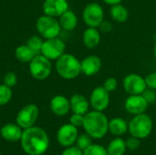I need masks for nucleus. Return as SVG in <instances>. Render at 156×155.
Wrapping results in <instances>:
<instances>
[{
  "instance_id": "nucleus-20",
  "label": "nucleus",
  "mask_w": 156,
  "mask_h": 155,
  "mask_svg": "<svg viewBox=\"0 0 156 155\" xmlns=\"http://www.w3.org/2000/svg\"><path fill=\"white\" fill-rule=\"evenodd\" d=\"M58 22L61 29L65 31H72L78 26L79 20L77 15L73 11L68 9L58 17Z\"/></svg>"
},
{
  "instance_id": "nucleus-14",
  "label": "nucleus",
  "mask_w": 156,
  "mask_h": 155,
  "mask_svg": "<svg viewBox=\"0 0 156 155\" xmlns=\"http://www.w3.org/2000/svg\"><path fill=\"white\" fill-rule=\"evenodd\" d=\"M68 9V0H45L42 5V11L44 15L57 18L59 17Z\"/></svg>"
},
{
  "instance_id": "nucleus-29",
  "label": "nucleus",
  "mask_w": 156,
  "mask_h": 155,
  "mask_svg": "<svg viewBox=\"0 0 156 155\" xmlns=\"http://www.w3.org/2000/svg\"><path fill=\"white\" fill-rule=\"evenodd\" d=\"M3 83L10 88L14 87L17 83V76L15 72H7L3 78Z\"/></svg>"
},
{
  "instance_id": "nucleus-39",
  "label": "nucleus",
  "mask_w": 156,
  "mask_h": 155,
  "mask_svg": "<svg viewBox=\"0 0 156 155\" xmlns=\"http://www.w3.org/2000/svg\"><path fill=\"white\" fill-rule=\"evenodd\" d=\"M154 39H155V41H156V35L154 36Z\"/></svg>"
},
{
  "instance_id": "nucleus-11",
  "label": "nucleus",
  "mask_w": 156,
  "mask_h": 155,
  "mask_svg": "<svg viewBox=\"0 0 156 155\" xmlns=\"http://www.w3.org/2000/svg\"><path fill=\"white\" fill-rule=\"evenodd\" d=\"M89 100L92 110L104 111L110 105V92L107 91L103 86H98L92 90Z\"/></svg>"
},
{
  "instance_id": "nucleus-37",
  "label": "nucleus",
  "mask_w": 156,
  "mask_h": 155,
  "mask_svg": "<svg viewBox=\"0 0 156 155\" xmlns=\"http://www.w3.org/2000/svg\"><path fill=\"white\" fill-rule=\"evenodd\" d=\"M105 4L109 5H117V4H121L122 0H102Z\"/></svg>"
},
{
  "instance_id": "nucleus-9",
  "label": "nucleus",
  "mask_w": 156,
  "mask_h": 155,
  "mask_svg": "<svg viewBox=\"0 0 156 155\" xmlns=\"http://www.w3.org/2000/svg\"><path fill=\"white\" fill-rule=\"evenodd\" d=\"M38 114L39 111L36 104H27L17 112L16 118V124H18L24 130L32 127L37 122Z\"/></svg>"
},
{
  "instance_id": "nucleus-5",
  "label": "nucleus",
  "mask_w": 156,
  "mask_h": 155,
  "mask_svg": "<svg viewBox=\"0 0 156 155\" xmlns=\"http://www.w3.org/2000/svg\"><path fill=\"white\" fill-rule=\"evenodd\" d=\"M36 27L40 37L45 39L57 37L61 32V27L57 17L47 15L41 16L37 18Z\"/></svg>"
},
{
  "instance_id": "nucleus-4",
  "label": "nucleus",
  "mask_w": 156,
  "mask_h": 155,
  "mask_svg": "<svg viewBox=\"0 0 156 155\" xmlns=\"http://www.w3.org/2000/svg\"><path fill=\"white\" fill-rule=\"evenodd\" d=\"M154 122L152 118L146 113L134 115L128 123V132L131 136L140 140L146 139L152 133Z\"/></svg>"
},
{
  "instance_id": "nucleus-12",
  "label": "nucleus",
  "mask_w": 156,
  "mask_h": 155,
  "mask_svg": "<svg viewBox=\"0 0 156 155\" xmlns=\"http://www.w3.org/2000/svg\"><path fill=\"white\" fill-rule=\"evenodd\" d=\"M79 136L78 128L73 126L71 123L62 125L57 132L58 143L63 147H69L76 143Z\"/></svg>"
},
{
  "instance_id": "nucleus-31",
  "label": "nucleus",
  "mask_w": 156,
  "mask_h": 155,
  "mask_svg": "<svg viewBox=\"0 0 156 155\" xmlns=\"http://www.w3.org/2000/svg\"><path fill=\"white\" fill-rule=\"evenodd\" d=\"M140 139L136 138V137H133V136H131L129 137L125 143H126V147L129 151H135L137 150L139 147H140Z\"/></svg>"
},
{
  "instance_id": "nucleus-25",
  "label": "nucleus",
  "mask_w": 156,
  "mask_h": 155,
  "mask_svg": "<svg viewBox=\"0 0 156 155\" xmlns=\"http://www.w3.org/2000/svg\"><path fill=\"white\" fill-rule=\"evenodd\" d=\"M43 42H44V40L42 39V37L35 35V36L30 37L27 39V45L36 55H38V54H41V48H42Z\"/></svg>"
},
{
  "instance_id": "nucleus-16",
  "label": "nucleus",
  "mask_w": 156,
  "mask_h": 155,
  "mask_svg": "<svg viewBox=\"0 0 156 155\" xmlns=\"http://www.w3.org/2000/svg\"><path fill=\"white\" fill-rule=\"evenodd\" d=\"M50 110L57 116H65L70 111L69 100L63 95H56L50 100Z\"/></svg>"
},
{
  "instance_id": "nucleus-38",
  "label": "nucleus",
  "mask_w": 156,
  "mask_h": 155,
  "mask_svg": "<svg viewBox=\"0 0 156 155\" xmlns=\"http://www.w3.org/2000/svg\"><path fill=\"white\" fill-rule=\"evenodd\" d=\"M154 59L156 61V41L154 43Z\"/></svg>"
},
{
  "instance_id": "nucleus-30",
  "label": "nucleus",
  "mask_w": 156,
  "mask_h": 155,
  "mask_svg": "<svg viewBox=\"0 0 156 155\" xmlns=\"http://www.w3.org/2000/svg\"><path fill=\"white\" fill-rule=\"evenodd\" d=\"M102 86L110 93L111 92H113L118 88V80H117V79H115L113 77H110V78H108V79H105V81H104V83H103Z\"/></svg>"
},
{
  "instance_id": "nucleus-10",
  "label": "nucleus",
  "mask_w": 156,
  "mask_h": 155,
  "mask_svg": "<svg viewBox=\"0 0 156 155\" xmlns=\"http://www.w3.org/2000/svg\"><path fill=\"white\" fill-rule=\"evenodd\" d=\"M122 87L124 91L129 95L143 94L147 89L144 78L136 73H130L126 75L122 79Z\"/></svg>"
},
{
  "instance_id": "nucleus-13",
  "label": "nucleus",
  "mask_w": 156,
  "mask_h": 155,
  "mask_svg": "<svg viewBox=\"0 0 156 155\" xmlns=\"http://www.w3.org/2000/svg\"><path fill=\"white\" fill-rule=\"evenodd\" d=\"M149 107V103L144 98L142 94L129 95L124 102V108L126 111L132 115H138L145 113Z\"/></svg>"
},
{
  "instance_id": "nucleus-21",
  "label": "nucleus",
  "mask_w": 156,
  "mask_h": 155,
  "mask_svg": "<svg viewBox=\"0 0 156 155\" xmlns=\"http://www.w3.org/2000/svg\"><path fill=\"white\" fill-rule=\"evenodd\" d=\"M128 132V122L122 117H115L109 120V132L120 137Z\"/></svg>"
},
{
  "instance_id": "nucleus-26",
  "label": "nucleus",
  "mask_w": 156,
  "mask_h": 155,
  "mask_svg": "<svg viewBox=\"0 0 156 155\" xmlns=\"http://www.w3.org/2000/svg\"><path fill=\"white\" fill-rule=\"evenodd\" d=\"M13 91L12 89L6 85L0 84V106L7 104L12 99Z\"/></svg>"
},
{
  "instance_id": "nucleus-22",
  "label": "nucleus",
  "mask_w": 156,
  "mask_h": 155,
  "mask_svg": "<svg viewBox=\"0 0 156 155\" xmlns=\"http://www.w3.org/2000/svg\"><path fill=\"white\" fill-rule=\"evenodd\" d=\"M110 16L113 21L117 23H124L127 21L129 17V11L126 8V6H124L121 3V4L111 5Z\"/></svg>"
},
{
  "instance_id": "nucleus-19",
  "label": "nucleus",
  "mask_w": 156,
  "mask_h": 155,
  "mask_svg": "<svg viewBox=\"0 0 156 155\" xmlns=\"http://www.w3.org/2000/svg\"><path fill=\"white\" fill-rule=\"evenodd\" d=\"M1 137L7 142H18L21 140L23 130L18 124L6 123L0 130Z\"/></svg>"
},
{
  "instance_id": "nucleus-34",
  "label": "nucleus",
  "mask_w": 156,
  "mask_h": 155,
  "mask_svg": "<svg viewBox=\"0 0 156 155\" xmlns=\"http://www.w3.org/2000/svg\"><path fill=\"white\" fill-rule=\"evenodd\" d=\"M142 95H143L144 98L146 100V101L149 103V105L155 102L156 93L154 90H151V89H148V88H147V89L144 91V93H143Z\"/></svg>"
},
{
  "instance_id": "nucleus-7",
  "label": "nucleus",
  "mask_w": 156,
  "mask_h": 155,
  "mask_svg": "<svg viewBox=\"0 0 156 155\" xmlns=\"http://www.w3.org/2000/svg\"><path fill=\"white\" fill-rule=\"evenodd\" d=\"M82 19L87 26L99 27L104 20L103 7L97 2L89 3L83 8Z\"/></svg>"
},
{
  "instance_id": "nucleus-15",
  "label": "nucleus",
  "mask_w": 156,
  "mask_h": 155,
  "mask_svg": "<svg viewBox=\"0 0 156 155\" xmlns=\"http://www.w3.org/2000/svg\"><path fill=\"white\" fill-rule=\"evenodd\" d=\"M80 67L83 75L92 77L100 72L102 67V62L100 57L96 55H89L80 60Z\"/></svg>"
},
{
  "instance_id": "nucleus-17",
  "label": "nucleus",
  "mask_w": 156,
  "mask_h": 155,
  "mask_svg": "<svg viewBox=\"0 0 156 155\" xmlns=\"http://www.w3.org/2000/svg\"><path fill=\"white\" fill-rule=\"evenodd\" d=\"M69 103L70 111H72L73 113L85 115L87 112L90 111V100L82 94L76 93L72 95L71 98L69 99Z\"/></svg>"
},
{
  "instance_id": "nucleus-36",
  "label": "nucleus",
  "mask_w": 156,
  "mask_h": 155,
  "mask_svg": "<svg viewBox=\"0 0 156 155\" xmlns=\"http://www.w3.org/2000/svg\"><path fill=\"white\" fill-rule=\"evenodd\" d=\"M98 28L100 29V31H102L104 33H109V32H111L112 30L113 26L110 21H107V20L104 19L103 22L100 25V26Z\"/></svg>"
},
{
  "instance_id": "nucleus-33",
  "label": "nucleus",
  "mask_w": 156,
  "mask_h": 155,
  "mask_svg": "<svg viewBox=\"0 0 156 155\" xmlns=\"http://www.w3.org/2000/svg\"><path fill=\"white\" fill-rule=\"evenodd\" d=\"M145 83L148 89L156 90V72H152L148 74L145 78Z\"/></svg>"
},
{
  "instance_id": "nucleus-8",
  "label": "nucleus",
  "mask_w": 156,
  "mask_h": 155,
  "mask_svg": "<svg viewBox=\"0 0 156 155\" xmlns=\"http://www.w3.org/2000/svg\"><path fill=\"white\" fill-rule=\"evenodd\" d=\"M66 50V45L58 37L45 39L41 48V54L50 60H57Z\"/></svg>"
},
{
  "instance_id": "nucleus-6",
  "label": "nucleus",
  "mask_w": 156,
  "mask_h": 155,
  "mask_svg": "<svg viewBox=\"0 0 156 155\" xmlns=\"http://www.w3.org/2000/svg\"><path fill=\"white\" fill-rule=\"evenodd\" d=\"M52 71L51 60L42 54L36 55L29 62V72L37 80H44L48 79Z\"/></svg>"
},
{
  "instance_id": "nucleus-3",
  "label": "nucleus",
  "mask_w": 156,
  "mask_h": 155,
  "mask_svg": "<svg viewBox=\"0 0 156 155\" xmlns=\"http://www.w3.org/2000/svg\"><path fill=\"white\" fill-rule=\"evenodd\" d=\"M56 70L64 79H74L81 74L80 60L72 54L64 53L56 60Z\"/></svg>"
},
{
  "instance_id": "nucleus-2",
  "label": "nucleus",
  "mask_w": 156,
  "mask_h": 155,
  "mask_svg": "<svg viewBox=\"0 0 156 155\" xmlns=\"http://www.w3.org/2000/svg\"><path fill=\"white\" fill-rule=\"evenodd\" d=\"M82 127L92 139L100 140L109 132V120L103 111L92 110L84 115Z\"/></svg>"
},
{
  "instance_id": "nucleus-18",
  "label": "nucleus",
  "mask_w": 156,
  "mask_h": 155,
  "mask_svg": "<svg viewBox=\"0 0 156 155\" xmlns=\"http://www.w3.org/2000/svg\"><path fill=\"white\" fill-rule=\"evenodd\" d=\"M101 40V31L98 27L88 26L82 34V42L84 46L88 48H97Z\"/></svg>"
},
{
  "instance_id": "nucleus-23",
  "label": "nucleus",
  "mask_w": 156,
  "mask_h": 155,
  "mask_svg": "<svg viewBox=\"0 0 156 155\" xmlns=\"http://www.w3.org/2000/svg\"><path fill=\"white\" fill-rule=\"evenodd\" d=\"M108 155H124L127 147L125 141L121 137H116L110 142L106 148Z\"/></svg>"
},
{
  "instance_id": "nucleus-28",
  "label": "nucleus",
  "mask_w": 156,
  "mask_h": 155,
  "mask_svg": "<svg viewBox=\"0 0 156 155\" xmlns=\"http://www.w3.org/2000/svg\"><path fill=\"white\" fill-rule=\"evenodd\" d=\"M83 155H108L106 148L100 144H91L83 151Z\"/></svg>"
},
{
  "instance_id": "nucleus-32",
  "label": "nucleus",
  "mask_w": 156,
  "mask_h": 155,
  "mask_svg": "<svg viewBox=\"0 0 156 155\" xmlns=\"http://www.w3.org/2000/svg\"><path fill=\"white\" fill-rule=\"evenodd\" d=\"M83 121H84V115L78 114V113H73L69 118V123H71L73 126L77 128L82 127Z\"/></svg>"
},
{
  "instance_id": "nucleus-24",
  "label": "nucleus",
  "mask_w": 156,
  "mask_h": 155,
  "mask_svg": "<svg viewBox=\"0 0 156 155\" xmlns=\"http://www.w3.org/2000/svg\"><path fill=\"white\" fill-rule=\"evenodd\" d=\"M15 56L18 61H20L22 63H29L33 59V58L36 56V54L26 44V45L18 46L16 48Z\"/></svg>"
},
{
  "instance_id": "nucleus-27",
  "label": "nucleus",
  "mask_w": 156,
  "mask_h": 155,
  "mask_svg": "<svg viewBox=\"0 0 156 155\" xmlns=\"http://www.w3.org/2000/svg\"><path fill=\"white\" fill-rule=\"evenodd\" d=\"M91 144H92V138L88 133H83L78 136L76 141V146L79 147L80 150L84 151Z\"/></svg>"
},
{
  "instance_id": "nucleus-35",
  "label": "nucleus",
  "mask_w": 156,
  "mask_h": 155,
  "mask_svg": "<svg viewBox=\"0 0 156 155\" xmlns=\"http://www.w3.org/2000/svg\"><path fill=\"white\" fill-rule=\"evenodd\" d=\"M61 155H83V151L80 150L79 147L72 145L69 147H66Z\"/></svg>"
},
{
  "instance_id": "nucleus-40",
  "label": "nucleus",
  "mask_w": 156,
  "mask_h": 155,
  "mask_svg": "<svg viewBox=\"0 0 156 155\" xmlns=\"http://www.w3.org/2000/svg\"><path fill=\"white\" fill-rule=\"evenodd\" d=\"M0 155H1V153H0Z\"/></svg>"
},
{
  "instance_id": "nucleus-1",
  "label": "nucleus",
  "mask_w": 156,
  "mask_h": 155,
  "mask_svg": "<svg viewBox=\"0 0 156 155\" xmlns=\"http://www.w3.org/2000/svg\"><path fill=\"white\" fill-rule=\"evenodd\" d=\"M21 147L28 155H42L49 146L48 133L40 127L32 126L23 131Z\"/></svg>"
}]
</instances>
